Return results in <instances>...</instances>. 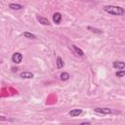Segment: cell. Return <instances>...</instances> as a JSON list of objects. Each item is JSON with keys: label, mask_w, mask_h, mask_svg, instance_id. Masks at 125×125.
Segmentation results:
<instances>
[{"label": "cell", "mask_w": 125, "mask_h": 125, "mask_svg": "<svg viewBox=\"0 0 125 125\" xmlns=\"http://www.w3.org/2000/svg\"><path fill=\"white\" fill-rule=\"evenodd\" d=\"M104 11L110 14V15H114V16H120L124 14V9L122 7L119 6H104Z\"/></svg>", "instance_id": "6da1fadb"}, {"label": "cell", "mask_w": 125, "mask_h": 125, "mask_svg": "<svg viewBox=\"0 0 125 125\" xmlns=\"http://www.w3.org/2000/svg\"><path fill=\"white\" fill-rule=\"evenodd\" d=\"M94 111L97 113H101V114H108L112 112V110L107 107H96L94 108Z\"/></svg>", "instance_id": "7a4b0ae2"}, {"label": "cell", "mask_w": 125, "mask_h": 125, "mask_svg": "<svg viewBox=\"0 0 125 125\" xmlns=\"http://www.w3.org/2000/svg\"><path fill=\"white\" fill-rule=\"evenodd\" d=\"M12 61H13V62H15V63H21V61H22V55H21V53H19V52L15 53V54L13 55V57H12Z\"/></svg>", "instance_id": "3957f363"}, {"label": "cell", "mask_w": 125, "mask_h": 125, "mask_svg": "<svg viewBox=\"0 0 125 125\" xmlns=\"http://www.w3.org/2000/svg\"><path fill=\"white\" fill-rule=\"evenodd\" d=\"M81 113H82V109H80V108H74L69 111V115L71 117H76V116L80 115Z\"/></svg>", "instance_id": "277c9868"}, {"label": "cell", "mask_w": 125, "mask_h": 125, "mask_svg": "<svg viewBox=\"0 0 125 125\" xmlns=\"http://www.w3.org/2000/svg\"><path fill=\"white\" fill-rule=\"evenodd\" d=\"M20 76L21 78H24V79H30V78H33L34 75H33V73H31L29 71H23L20 74Z\"/></svg>", "instance_id": "5b68a950"}, {"label": "cell", "mask_w": 125, "mask_h": 125, "mask_svg": "<svg viewBox=\"0 0 125 125\" xmlns=\"http://www.w3.org/2000/svg\"><path fill=\"white\" fill-rule=\"evenodd\" d=\"M112 66L114 68H118V69H124L125 68V63L123 62H114L112 63Z\"/></svg>", "instance_id": "8992f818"}, {"label": "cell", "mask_w": 125, "mask_h": 125, "mask_svg": "<svg viewBox=\"0 0 125 125\" xmlns=\"http://www.w3.org/2000/svg\"><path fill=\"white\" fill-rule=\"evenodd\" d=\"M61 20H62V15L61 13L57 12L53 15V21H55V23H60L61 22Z\"/></svg>", "instance_id": "52a82bcc"}, {"label": "cell", "mask_w": 125, "mask_h": 125, "mask_svg": "<svg viewBox=\"0 0 125 125\" xmlns=\"http://www.w3.org/2000/svg\"><path fill=\"white\" fill-rule=\"evenodd\" d=\"M9 8H10V9H12V10H21L23 7H22L21 5H20V4L11 3V4L9 5Z\"/></svg>", "instance_id": "ba28073f"}, {"label": "cell", "mask_w": 125, "mask_h": 125, "mask_svg": "<svg viewBox=\"0 0 125 125\" xmlns=\"http://www.w3.org/2000/svg\"><path fill=\"white\" fill-rule=\"evenodd\" d=\"M38 21H39L41 24H44V25H49V24H50L49 21H48L46 18H44V17H38Z\"/></svg>", "instance_id": "9c48e42d"}, {"label": "cell", "mask_w": 125, "mask_h": 125, "mask_svg": "<svg viewBox=\"0 0 125 125\" xmlns=\"http://www.w3.org/2000/svg\"><path fill=\"white\" fill-rule=\"evenodd\" d=\"M72 48L74 49V51H75V53L78 55V56H80V57H83L84 56V52L80 49V48H78L76 45H72Z\"/></svg>", "instance_id": "30bf717a"}, {"label": "cell", "mask_w": 125, "mask_h": 125, "mask_svg": "<svg viewBox=\"0 0 125 125\" xmlns=\"http://www.w3.org/2000/svg\"><path fill=\"white\" fill-rule=\"evenodd\" d=\"M60 78H61L62 81H66V80L69 78V74H68L67 72H62V73H61Z\"/></svg>", "instance_id": "8fae6325"}, {"label": "cell", "mask_w": 125, "mask_h": 125, "mask_svg": "<svg viewBox=\"0 0 125 125\" xmlns=\"http://www.w3.org/2000/svg\"><path fill=\"white\" fill-rule=\"evenodd\" d=\"M63 64H64V63H63V61L62 60V58L59 57V58L57 59V67H58V68H62V67L63 66Z\"/></svg>", "instance_id": "7c38bea8"}, {"label": "cell", "mask_w": 125, "mask_h": 125, "mask_svg": "<svg viewBox=\"0 0 125 125\" xmlns=\"http://www.w3.org/2000/svg\"><path fill=\"white\" fill-rule=\"evenodd\" d=\"M23 36L26 37V38H30V39H36V36H35L34 34H32V33H30V32H27V31L23 33Z\"/></svg>", "instance_id": "4fadbf2b"}, {"label": "cell", "mask_w": 125, "mask_h": 125, "mask_svg": "<svg viewBox=\"0 0 125 125\" xmlns=\"http://www.w3.org/2000/svg\"><path fill=\"white\" fill-rule=\"evenodd\" d=\"M115 75H116V76H117V77H119V78H121V77H123V76H124V75H125V71H124V70H122V69H121V70H120V71H117V72H116V74H115Z\"/></svg>", "instance_id": "5bb4252c"}, {"label": "cell", "mask_w": 125, "mask_h": 125, "mask_svg": "<svg viewBox=\"0 0 125 125\" xmlns=\"http://www.w3.org/2000/svg\"><path fill=\"white\" fill-rule=\"evenodd\" d=\"M88 29L89 30H93V32H95V33H99V34H101V33H103V31L102 30H100V29H96V28H92V27H88Z\"/></svg>", "instance_id": "9a60e30c"}, {"label": "cell", "mask_w": 125, "mask_h": 125, "mask_svg": "<svg viewBox=\"0 0 125 125\" xmlns=\"http://www.w3.org/2000/svg\"><path fill=\"white\" fill-rule=\"evenodd\" d=\"M7 120H8V118H7V117L0 115V121H7Z\"/></svg>", "instance_id": "2e32d148"}]
</instances>
